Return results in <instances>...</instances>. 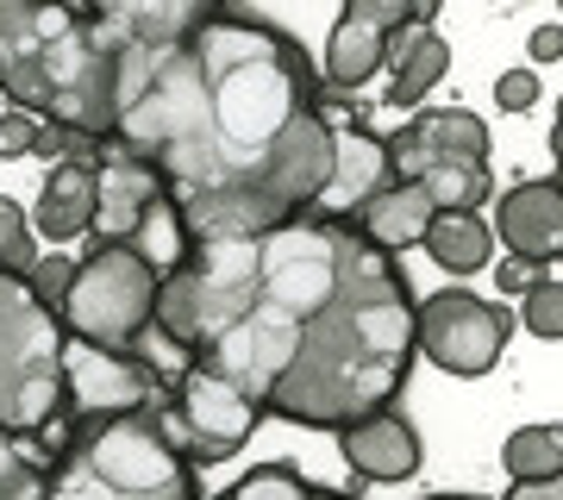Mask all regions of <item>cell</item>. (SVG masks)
I'll use <instances>...</instances> for the list:
<instances>
[{"mask_svg": "<svg viewBox=\"0 0 563 500\" xmlns=\"http://www.w3.org/2000/svg\"><path fill=\"white\" fill-rule=\"evenodd\" d=\"M420 251L439 263V269H451V276H476V269H488L495 232L483 225V213H439Z\"/></svg>", "mask_w": 563, "mask_h": 500, "instance_id": "18", "label": "cell"}, {"mask_svg": "<svg viewBox=\"0 0 563 500\" xmlns=\"http://www.w3.org/2000/svg\"><path fill=\"white\" fill-rule=\"evenodd\" d=\"M432 500H483V495H432Z\"/></svg>", "mask_w": 563, "mask_h": 500, "instance_id": "34", "label": "cell"}, {"mask_svg": "<svg viewBox=\"0 0 563 500\" xmlns=\"http://www.w3.org/2000/svg\"><path fill=\"white\" fill-rule=\"evenodd\" d=\"M558 125H563V100H558Z\"/></svg>", "mask_w": 563, "mask_h": 500, "instance_id": "35", "label": "cell"}, {"mask_svg": "<svg viewBox=\"0 0 563 500\" xmlns=\"http://www.w3.org/2000/svg\"><path fill=\"white\" fill-rule=\"evenodd\" d=\"M113 44V138L151 163L195 244H239L320 207L339 125L301 38L244 7L125 0L95 7Z\"/></svg>", "mask_w": 563, "mask_h": 500, "instance_id": "1", "label": "cell"}, {"mask_svg": "<svg viewBox=\"0 0 563 500\" xmlns=\"http://www.w3.org/2000/svg\"><path fill=\"white\" fill-rule=\"evenodd\" d=\"M501 500H563V476H551V481H514Z\"/></svg>", "mask_w": 563, "mask_h": 500, "instance_id": "32", "label": "cell"}, {"mask_svg": "<svg viewBox=\"0 0 563 500\" xmlns=\"http://www.w3.org/2000/svg\"><path fill=\"white\" fill-rule=\"evenodd\" d=\"M514 338V313L470 288H439L413 313V344L451 376H488Z\"/></svg>", "mask_w": 563, "mask_h": 500, "instance_id": "9", "label": "cell"}, {"mask_svg": "<svg viewBox=\"0 0 563 500\" xmlns=\"http://www.w3.org/2000/svg\"><path fill=\"white\" fill-rule=\"evenodd\" d=\"M220 500H325L320 481H307L301 469H288V463H257L244 481H232Z\"/></svg>", "mask_w": 563, "mask_h": 500, "instance_id": "22", "label": "cell"}, {"mask_svg": "<svg viewBox=\"0 0 563 500\" xmlns=\"http://www.w3.org/2000/svg\"><path fill=\"white\" fill-rule=\"evenodd\" d=\"M63 325L44 313L32 288L0 276V425L44 438L63 413Z\"/></svg>", "mask_w": 563, "mask_h": 500, "instance_id": "4", "label": "cell"}, {"mask_svg": "<svg viewBox=\"0 0 563 500\" xmlns=\"http://www.w3.org/2000/svg\"><path fill=\"white\" fill-rule=\"evenodd\" d=\"M551 151H558V163H551V181H558V195H563V125H551Z\"/></svg>", "mask_w": 563, "mask_h": 500, "instance_id": "33", "label": "cell"}, {"mask_svg": "<svg viewBox=\"0 0 563 500\" xmlns=\"http://www.w3.org/2000/svg\"><path fill=\"white\" fill-rule=\"evenodd\" d=\"M558 263H563V238H558Z\"/></svg>", "mask_w": 563, "mask_h": 500, "instance_id": "36", "label": "cell"}, {"mask_svg": "<svg viewBox=\"0 0 563 500\" xmlns=\"http://www.w3.org/2000/svg\"><path fill=\"white\" fill-rule=\"evenodd\" d=\"M95 207H101V144L81 138L76 157H63L38 188V238L51 244H69V238H88L95 232Z\"/></svg>", "mask_w": 563, "mask_h": 500, "instance_id": "12", "label": "cell"}, {"mask_svg": "<svg viewBox=\"0 0 563 500\" xmlns=\"http://www.w3.org/2000/svg\"><path fill=\"white\" fill-rule=\"evenodd\" d=\"M76 132H63V125H38V144H32V157H44L51 169H57L63 157H76Z\"/></svg>", "mask_w": 563, "mask_h": 500, "instance_id": "29", "label": "cell"}, {"mask_svg": "<svg viewBox=\"0 0 563 500\" xmlns=\"http://www.w3.org/2000/svg\"><path fill=\"white\" fill-rule=\"evenodd\" d=\"M495 220H501L507 257L551 263V257H558V238H563V195H558V181H551V176L514 181V188L495 200Z\"/></svg>", "mask_w": 563, "mask_h": 500, "instance_id": "14", "label": "cell"}, {"mask_svg": "<svg viewBox=\"0 0 563 500\" xmlns=\"http://www.w3.org/2000/svg\"><path fill=\"white\" fill-rule=\"evenodd\" d=\"M426 200L439 213H476L483 200H495V181H488V163H432L420 176Z\"/></svg>", "mask_w": 563, "mask_h": 500, "instance_id": "20", "label": "cell"}, {"mask_svg": "<svg viewBox=\"0 0 563 500\" xmlns=\"http://www.w3.org/2000/svg\"><path fill=\"white\" fill-rule=\"evenodd\" d=\"M169 369L144 351H95V344H63V413L57 420H125V413H157L169 400Z\"/></svg>", "mask_w": 563, "mask_h": 500, "instance_id": "8", "label": "cell"}, {"mask_svg": "<svg viewBox=\"0 0 563 500\" xmlns=\"http://www.w3.org/2000/svg\"><path fill=\"white\" fill-rule=\"evenodd\" d=\"M514 481H551L563 476V425H520L501 451Z\"/></svg>", "mask_w": 563, "mask_h": 500, "instance_id": "21", "label": "cell"}, {"mask_svg": "<svg viewBox=\"0 0 563 500\" xmlns=\"http://www.w3.org/2000/svg\"><path fill=\"white\" fill-rule=\"evenodd\" d=\"M57 469L38 500H207L157 413L57 420Z\"/></svg>", "mask_w": 563, "mask_h": 500, "instance_id": "3", "label": "cell"}, {"mask_svg": "<svg viewBox=\"0 0 563 500\" xmlns=\"http://www.w3.org/2000/svg\"><path fill=\"white\" fill-rule=\"evenodd\" d=\"M51 469H57L51 432L44 438H20V432L0 425V500H38L51 488Z\"/></svg>", "mask_w": 563, "mask_h": 500, "instance_id": "19", "label": "cell"}, {"mask_svg": "<svg viewBox=\"0 0 563 500\" xmlns=\"http://www.w3.org/2000/svg\"><path fill=\"white\" fill-rule=\"evenodd\" d=\"M339 457L351 463V476L363 481H407L420 469V432L401 420V407H383L369 420L339 432Z\"/></svg>", "mask_w": 563, "mask_h": 500, "instance_id": "13", "label": "cell"}, {"mask_svg": "<svg viewBox=\"0 0 563 500\" xmlns=\"http://www.w3.org/2000/svg\"><path fill=\"white\" fill-rule=\"evenodd\" d=\"M426 13V0H344L325 38V95H351L388 63V38Z\"/></svg>", "mask_w": 563, "mask_h": 500, "instance_id": "10", "label": "cell"}, {"mask_svg": "<svg viewBox=\"0 0 563 500\" xmlns=\"http://www.w3.org/2000/svg\"><path fill=\"white\" fill-rule=\"evenodd\" d=\"M432 163H488V125L470 107H420L388 138V169L395 181H420Z\"/></svg>", "mask_w": 563, "mask_h": 500, "instance_id": "11", "label": "cell"}, {"mask_svg": "<svg viewBox=\"0 0 563 500\" xmlns=\"http://www.w3.org/2000/svg\"><path fill=\"white\" fill-rule=\"evenodd\" d=\"M495 100H501V113L539 107V69H501V76H495Z\"/></svg>", "mask_w": 563, "mask_h": 500, "instance_id": "26", "label": "cell"}, {"mask_svg": "<svg viewBox=\"0 0 563 500\" xmlns=\"http://www.w3.org/2000/svg\"><path fill=\"white\" fill-rule=\"evenodd\" d=\"M157 313V269L125 244H88L63 300V338L95 351H139Z\"/></svg>", "mask_w": 563, "mask_h": 500, "instance_id": "5", "label": "cell"}, {"mask_svg": "<svg viewBox=\"0 0 563 500\" xmlns=\"http://www.w3.org/2000/svg\"><path fill=\"white\" fill-rule=\"evenodd\" d=\"M432 20H439V7L426 0V13L413 25H401L395 38H388V63H395V88H388V100L401 107V113H420V100L432 95L444 81V69H451V44L432 32Z\"/></svg>", "mask_w": 563, "mask_h": 500, "instance_id": "16", "label": "cell"}, {"mask_svg": "<svg viewBox=\"0 0 563 500\" xmlns=\"http://www.w3.org/2000/svg\"><path fill=\"white\" fill-rule=\"evenodd\" d=\"M69 281H76V257H63V251H44L38 269L25 276V288H32V300H38L51 320H63V300H69Z\"/></svg>", "mask_w": 563, "mask_h": 500, "instance_id": "25", "label": "cell"}, {"mask_svg": "<svg viewBox=\"0 0 563 500\" xmlns=\"http://www.w3.org/2000/svg\"><path fill=\"white\" fill-rule=\"evenodd\" d=\"M526 51H532V63H558L563 57V25H539Z\"/></svg>", "mask_w": 563, "mask_h": 500, "instance_id": "31", "label": "cell"}, {"mask_svg": "<svg viewBox=\"0 0 563 500\" xmlns=\"http://www.w3.org/2000/svg\"><path fill=\"white\" fill-rule=\"evenodd\" d=\"M88 244H125V251H139L163 281L188 263L195 232H188L176 200L163 195V181L151 176V163L125 157L120 144H101V207H95Z\"/></svg>", "mask_w": 563, "mask_h": 500, "instance_id": "6", "label": "cell"}, {"mask_svg": "<svg viewBox=\"0 0 563 500\" xmlns=\"http://www.w3.org/2000/svg\"><path fill=\"white\" fill-rule=\"evenodd\" d=\"M395 181L388 169V138H376L369 125H339V157H332V181H325V195L313 213H332V220H351L363 200H376Z\"/></svg>", "mask_w": 563, "mask_h": 500, "instance_id": "15", "label": "cell"}, {"mask_svg": "<svg viewBox=\"0 0 563 500\" xmlns=\"http://www.w3.org/2000/svg\"><path fill=\"white\" fill-rule=\"evenodd\" d=\"M38 7L44 0H0V51L7 44H20L32 25H38Z\"/></svg>", "mask_w": 563, "mask_h": 500, "instance_id": "28", "label": "cell"}, {"mask_svg": "<svg viewBox=\"0 0 563 500\" xmlns=\"http://www.w3.org/2000/svg\"><path fill=\"white\" fill-rule=\"evenodd\" d=\"M432 220H439V207L426 200L420 181H388L383 195H376V200H363L357 213H351V225H357V232H363L369 244H376L383 257H401V251L426 244Z\"/></svg>", "mask_w": 563, "mask_h": 500, "instance_id": "17", "label": "cell"}, {"mask_svg": "<svg viewBox=\"0 0 563 500\" xmlns=\"http://www.w3.org/2000/svg\"><path fill=\"white\" fill-rule=\"evenodd\" d=\"M32 144H38V120L20 113V107H7L0 113V157H32Z\"/></svg>", "mask_w": 563, "mask_h": 500, "instance_id": "27", "label": "cell"}, {"mask_svg": "<svg viewBox=\"0 0 563 500\" xmlns=\"http://www.w3.org/2000/svg\"><path fill=\"white\" fill-rule=\"evenodd\" d=\"M520 320L532 338H563V281H551V276L532 281L520 295Z\"/></svg>", "mask_w": 563, "mask_h": 500, "instance_id": "24", "label": "cell"}, {"mask_svg": "<svg viewBox=\"0 0 563 500\" xmlns=\"http://www.w3.org/2000/svg\"><path fill=\"white\" fill-rule=\"evenodd\" d=\"M413 281L351 220H307L239 244H195L157 281L139 351L207 369L301 432H344L395 407L413 376Z\"/></svg>", "mask_w": 563, "mask_h": 500, "instance_id": "2", "label": "cell"}, {"mask_svg": "<svg viewBox=\"0 0 563 500\" xmlns=\"http://www.w3.org/2000/svg\"><path fill=\"white\" fill-rule=\"evenodd\" d=\"M269 420L257 400H244L232 381L207 376V369H176L169 381V400L157 407L163 438L181 451L188 469H213V463H232L251 444V432Z\"/></svg>", "mask_w": 563, "mask_h": 500, "instance_id": "7", "label": "cell"}, {"mask_svg": "<svg viewBox=\"0 0 563 500\" xmlns=\"http://www.w3.org/2000/svg\"><path fill=\"white\" fill-rule=\"evenodd\" d=\"M38 238H32V220L20 213V200H7L0 195V276H13L25 281L32 269H38Z\"/></svg>", "mask_w": 563, "mask_h": 500, "instance_id": "23", "label": "cell"}, {"mask_svg": "<svg viewBox=\"0 0 563 500\" xmlns=\"http://www.w3.org/2000/svg\"><path fill=\"white\" fill-rule=\"evenodd\" d=\"M495 281H501V295H526V288L539 281V263H526V257H501Z\"/></svg>", "mask_w": 563, "mask_h": 500, "instance_id": "30", "label": "cell"}]
</instances>
